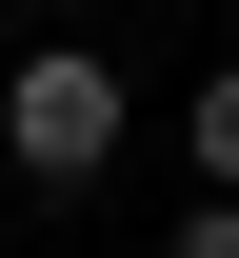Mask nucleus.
I'll return each instance as SVG.
<instances>
[{
  "instance_id": "nucleus-2",
  "label": "nucleus",
  "mask_w": 239,
  "mask_h": 258,
  "mask_svg": "<svg viewBox=\"0 0 239 258\" xmlns=\"http://www.w3.org/2000/svg\"><path fill=\"white\" fill-rule=\"evenodd\" d=\"M179 159H200V199H239V60H219L200 99H179Z\"/></svg>"
},
{
  "instance_id": "nucleus-1",
  "label": "nucleus",
  "mask_w": 239,
  "mask_h": 258,
  "mask_svg": "<svg viewBox=\"0 0 239 258\" xmlns=\"http://www.w3.org/2000/svg\"><path fill=\"white\" fill-rule=\"evenodd\" d=\"M120 119H139V99H120L100 40H20V80H0V159H20L40 199H80V179H100V159H120Z\"/></svg>"
},
{
  "instance_id": "nucleus-4",
  "label": "nucleus",
  "mask_w": 239,
  "mask_h": 258,
  "mask_svg": "<svg viewBox=\"0 0 239 258\" xmlns=\"http://www.w3.org/2000/svg\"><path fill=\"white\" fill-rule=\"evenodd\" d=\"M20 20H40V40H60V20H80V0H20Z\"/></svg>"
},
{
  "instance_id": "nucleus-3",
  "label": "nucleus",
  "mask_w": 239,
  "mask_h": 258,
  "mask_svg": "<svg viewBox=\"0 0 239 258\" xmlns=\"http://www.w3.org/2000/svg\"><path fill=\"white\" fill-rule=\"evenodd\" d=\"M160 258H239V199H179V238Z\"/></svg>"
}]
</instances>
